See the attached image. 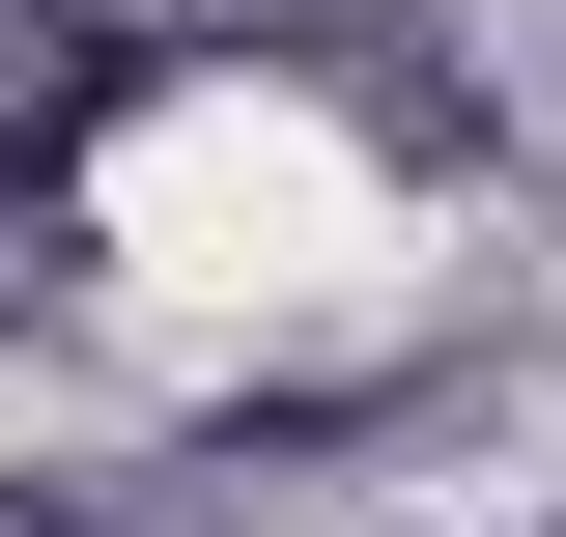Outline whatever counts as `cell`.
Segmentation results:
<instances>
[{"label":"cell","instance_id":"1","mask_svg":"<svg viewBox=\"0 0 566 537\" xmlns=\"http://www.w3.org/2000/svg\"><path fill=\"white\" fill-rule=\"evenodd\" d=\"M0 537H85V509H57V481H0Z\"/></svg>","mask_w":566,"mask_h":537}]
</instances>
